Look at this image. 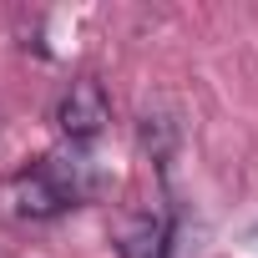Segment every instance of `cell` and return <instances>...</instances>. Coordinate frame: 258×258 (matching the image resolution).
Instances as JSON below:
<instances>
[{
	"label": "cell",
	"instance_id": "cell-1",
	"mask_svg": "<svg viewBox=\"0 0 258 258\" xmlns=\"http://www.w3.org/2000/svg\"><path fill=\"white\" fill-rule=\"evenodd\" d=\"M96 192V167L81 147H66V152H51L31 167H21L11 182H6V208L21 218V223H46V218H61L66 208L86 203Z\"/></svg>",
	"mask_w": 258,
	"mask_h": 258
},
{
	"label": "cell",
	"instance_id": "cell-3",
	"mask_svg": "<svg viewBox=\"0 0 258 258\" xmlns=\"http://www.w3.org/2000/svg\"><path fill=\"white\" fill-rule=\"evenodd\" d=\"M172 253V228L167 218H132L121 233V258H167Z\"/></svg>",
	"mask_w": 258,
	"mask_h": 258
},
{
	"label": "cell",
	"instance_id": "cell-2",
	"mask_svg": "<svg viewBox=\"0 0 258 258\" xmlns=\"http://www.w3.org/2000/svg\"><path fill=\"white\" fill-rule=\"evenodd\" d=\"M106 121H111V106H106L101 81H91V76L71 81V86H66V96L56 101V126L66 132V142H71V147H86Z\"/></svg>",
	"mask_w": 258,
	"mask_h": 258
}]
</instances>
